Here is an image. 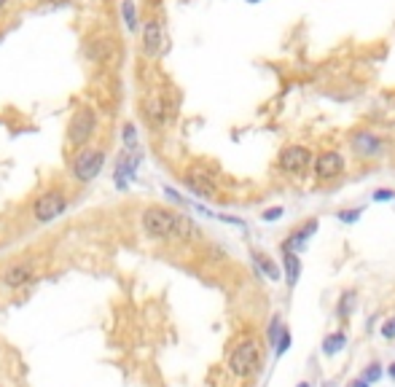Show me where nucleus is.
I'll list each match as a JSON object with an SVG mask.
<instances>
[{
    "label": "nucleus",
    "instance_id": "nucleus-32",
    "mask_svg": "<svg viewBox=\"0 0 395 387\" xmlns=\"http://www.w3.org/2000/svg\"><path fill=\"white\" fill-rule=\"evenodd\" d=\"M0 387H3V385H0Z\"/></svg>",
    "mask_w": 395,
    "mask_h": 387
},
{
    "label": "nucleus",
    "instance_id": "nucleus-23",
    "mask_svg": "<svg viewBox=\"0 0 395 387\" xmlns=\"http://www.w3.org/2000/svg\"><path fill=\"white\" fill-rule=\"evenodd\" d=\"M280 334H282V328H280V317H275V320H272V328H269V342H272V344H277Z\"/></svg>",
    "mask_w": 395,
    "mask_h": 387
},
{
    "label": "nucleus",
    "instance_id": "nucleus-26",
    "mask_svg": "<svg viewBox=\"0 0 395 387\" xmlns=\"http://www.w3.org/2000/svg\"><path fill=\"white\" fill-rule=\"evenodd\" d=\"M374 199H377V202H387V199H393V191H387V189H379V191L374 194Z\"/></svg>",
    "mask_w": 395,
    "mask_h": 387
},
{
    "label": "nucleus",
    "instance_id": "nucleus-18",
    "mask_svg": "<svg viewBox=\"0 0 395 387\" xmlns=\"http://www.w3.org/2000/svg\"><path fill=\"white\" fill-rule=\"evenodd\" d=\"M344 342H347V336H344L342 331H339V334L326 336V342H323V352H326V355H336V352L344 347Z\"/></svg>",
    "mask_w": 395,
    "mask_h": 387
},
{
    "label": "nucleus",
    "instance_id": "nucleus-13",
    "mask_svg": "<svg viewBox=\"0 0 395 387\" xmlns=\"http://www.w3.org/2000/svg\"><path fill=\"white\" fill-rule=\"evenodd\" d=\"M167 103H164V97H151L148 100V108H145V113H148V122L156 124V126H161V124L167 122Z\"/></svg>",
    "mask_w": 395,
    "mask_h": 387
},
{
    "label": "nucleus",
    "instance_id": "nucleus-30",
    "mask_svg": "<svg viewBox=\"0 0 395 387\" xmlns=\"http://www.w3.org/2000/svg\"><path fill=\"white\" fill-rule=\"evenodd\" d=\"M299 387H310V385H307V382H301V385H299Z\"/></svg>",
    "mask_w": 395,
    "mask_h": 387
},
{
    "label": "nucleus",
    "instance_id": "nucleus-24",
    "mask_svg": "<svg viewBox=\"0 0 395 387\" xmlns=\"http://www.w3.org/2000/svg\"><path fill=\"white\" fill-rule=\"evenodd\" d=\"M382 336H385V339H395V317H390V320L382 326Z\"/></svg>",
    "mask_w": 395,
    "mask_h": 387
},
{
    "label": "nucleus",
    "instance_id": "nucleus-21",
    "mask_svg": "<svg viewBox=\"0 0 395 387\" xmlns=\"http://www.w3.org/2000/svg\"><path fill=\"white\" fill-rule=\"evenodd\" d=\"M361 207H358V210H342L339 212V221H344V224H355V221H358V218H361Z\"/></svg>",
    "mask_w": 395,
    "mask_h": 387
},
{
    "label": "nucleus",
    "instance_id": "nucleus-29",
    "mask_svg": "<svg viewBox=\"0 0 395 387\" xmlns=\"http://www.w3.org/2000/svg\"><path fill=\"white\" fill-rule=\"evenodd\" d=\"M52 3H68V0H52Z\"/></svg>",
    "mask_w": 395,
    "mask_h": 387
},
{
    "label": "nucleus",
    "instance_id": "nucleus-2",
    "mask_svg": "<svg viewBox=\"0 0 395 387\" xmlns=\"http://www.w3.org/2000/svg\"><path fill=\"white\" fill-rule=\"evenodd\" d=\"M258 363H261V347H258L256 339H242L229 355V371L240 379L250 377L258 369Z\"/></svg>",
    "mask_w": 395,
    "mask_h": 387
},
{
    "label": "nucleus",
    "instance_id": "nucleus-20",
    "mask_svg": "<svg viewBox=\"0 0 395 387\" xmlns=\"http://www.w3.org/2000/svg\"><path fill=\"white\" fill-rule=\"evenodd\" d=\"M382 374H385V371H382L379 363H368L366 371H363V382H368V385H371V382H379V379H382Z\"/></svg>",
    "mask_w": 395,
    "mask_h": 387
},
{
    "label": "nucleus",
    "instance_id": "nucleus-8",
    "mask_svg": "<svg viewBox=\"0 0 395 387\" xmlns=\"http://www.w3.org/2000/svg\"><path fill=\"white\" fill-rule=\"evenodd\" d=\"M344 170V159L339 151H323L315 159V175L317 180H333Z\"/></svg>",
    "mask_w": 395,
    "mask_h": 387
},
{
    "label": "nucleus",
    "instance_id": "nucleus-17",
    "mask_svg": "<svg viewBox=\"0 0 395 387\" xmlns=\"http://www.w3.org/2000/svg\"><path fill=\"white\" fill-rule=\"evenodd\" d=\"M352 307H355V291H344L342 293V301H339V307H336V315L347 320L350 312H352Z\"/></svg>",
    "mask_w": 395,
    "mask_h": 387
},
{
    "label": "nucleus",
    "instance_id": "nucleus-22",
    "mask_svg": "<svg viewBox=\"0 0 395 387\" xmlns=\"http://www.w3.org/2000/svg\"><path fill=\"white\" fill-rule=\"evenodd\" d=\"M288 347H291V334H288V331H282L280 339H277V355H282Z\"/></svg>",
    "mask_w": 395,
    "mask_h": 387
},
{
    "label": "nucleus",
    "instance_id": "nucleus-19",
    "mask_svg": "<svg viewBox=\"0 0 395 387\" xmlns=\"http://www.w3.org/2000/svg\"><path fill=\"white\" fill-rule=\"evenodd\" d=\"M124 145H127V151H138V129L132 124L124 126Z\"/></svg>",
    "mask_w": 395,
    "mask_h": 387
},
{
    "label": "nucleus",
    "instance_id": "nucleus-14",
    "mask_svg": "<svg viewBox=\"0 0 395 387\" xmlns=\"http://www.w3.org/2000/svg\"><path fill=\"white\" fill-rule=\"evenodd\" d=\"M282 264H285V277H288V285H296L299 280V275H301V261H299V256L291 253V250H285L282 247Z\"/></svg>",
    "mask_w": 395,
    "mask_h": 387
},
{
    "label": "nucleus",
    "instance_id": "nucleus-31",
    "mask_svg": "<svg viewBox=\"0 0 395 387\" xmlns=\"http://www.w3.org/2000/svg\"><path fill=\"white\" fill-rule=\"evenodd\" d=\"M3 6H6V0H0V8H3Z\"/></svg>",
    "mask_w": 395,
    "mask_h": 387
},
{
    "label": "nucleus",
    "instance_id": "nucleus-3",
    "mask_svg": "<svg viewBox=\"0 0 395 387\" xmlns=\"http://www.w3.org/2000/svg\"><path fill=\"white\" fill-rule=\"evenodd\" d=\"M97 132V113L92 108H78L68 124V143L73 148H84Z\"/></svg>",
    "mask_w": 395,
    "mask_h": 387
},
{
    "label": "nucleus",
    "instance_id": "nucleus-16",
    "mask_svg": "<svg viewBox=\"0 0 395 387\" xmlns=\"http://www.w3.org/2000/svg\"><path fill=\"white\" fill-rule=\"evenodd\" d=\"M121 17H124V24H127L129 30H138V8H135L132 0H124V3H121Z\"/></svg>",
    "mask_w": 395,
    "mask_h": 387
},
{
    "label": "nucleus",
    "instance_id": "nucleus-12",
    "mask_svg": "<svg viewBox=\"0 0 395 387\" xmlns=\"http://www.w3.org/2000/svg\"><path fill=\"white\" fill-rule=\"evenodd\" d=\"M317 226H320V221H317V218H310L307 224H301V226H299V229L291 234V240L285 242V250H291V253H299L301 247L310 242V237H315Z\"/></svg>",
    "mask_w": 395,
    "mask_h": 387
},
{
    "label": "nucleus",
    "instance_id": "nucleus-1",
    "mask_svg": "<svg viewBox=\"0 0 395 387\" xmlns=\"http://www.w3.org/2000/svg\"><path fill=\"white\" fill-rule=\"evenodd\" d=\"M140 224H143V231H145L151 240H159V242H170V240H196V237H199V229L191 224V218L170 210V207H161V205L145 207L143 215H140Z\"/></svg>",
    "mask_w": 395,
    "mask_h": 387
},
{
    "label": "nucleus",
    "instance_id": "nucleus-4",
    "mask_svg": "<svg viewBox=\"0 0 395 387\" xmlns=\"http://www.w3.org/2000/svg\"><path fill=\"white\" fill-rule=\"evenodd\" d=\"M68 207V196L59 191V189H49L43 191L33 205V218L38 224H52L57 221L62 212Z\"/></svg>",
    "mask_w": 395,
    "mask_h": 387
},
{
    "label": "nucleus",
    "instance_id": "nucleus-15",
    "mask_svg": "<svg viewBox=\"0 0 395 387\" xmlns=\"http://www.w3.org/2000/svg\"><path fill=\"white\" fill-rule=\"evenodd\" d=\"M253 258H256V266L264 272L266 280H272V282L280 280V269H277V264H272V258H266L264 253H253Z\"/></svg>",
    "mask_w": 395,
    "mask_h": 387
},
{
    "label": "nucleus",
    "instance_id": "nucleus-5",
    "mask_svg": "<svg viewBox=\"0 0 395 387\" xmlns=\"http://www.w3.org/2000/svg\"><path fill=\"white\" fill-rule=\"evenodd\" d=\"M103 164H105V154L103 148H84L76 161H73V177L78 183H89L94 177L103 173Z\"/></svg>",
    "mask_w": 395,
    "mask_h": 387
},
{
    "label": "nucleus",
    "instance_id": "nucleus-9",
    "mask_svg": "<svg viewBox=\"0 0 395 387\" xmlns=\"http://www.w3.org/2000/svg\"><path fill=\"white\" fill-rule=\"evenodd\" d=\"M143 52L148 57H159L164 52V30L159 19H148L143 27Z\"/></svg>",
    "mask_w": 395,
    "mask_h": 387
},
{
    "label": "nucleus",
    "instance_id": "nucleus-27",
    "mask_svg": "<svg viewBox=\"0 0 395 387\" xmlns=\"http://www.w3.org/2000/svg\"><path fill=\"white\" fill-rule=\"evenodd\" d=\"M352 387H368V382H363V379H355V382H352Z\"/></svg>",
    "mask_w": 395,
    "mask_h": 387
},
{
    "label": "nucleus",
    "instance_id": "nucleus-25",
    "mask_svg": "<svg viewBox=\"0 0 395 387\" xmlns=\"http://www.w3.org/2000/svg\"><path fill=\"white\" fill-rule=\"evenodd\" d=\"M280 215H282V207H272V210L264 212V221H277Z\"/></svg>",
    "mask_w": 395,
    "mask_h": 387
},
{
    "label": "nucleus",
    "instance_id": "nucleus-6",
    "mask_svg": "<svg viewBox=\"0 0 395 387\" xmlns=\"http://www.w3.org/2000/svg\"><path fill=\"white\" fill-rule=\"evenodd\" d=\"M277 164H280V170H282V173H288V175H301V173H307V170H310L312 151L307 148V145H299V143L285 145V148L280 151Z\"/></svg>",
    "mask_w": 395,
    "mask_h": 387
},
{
    "label": "nucleus",
    "instance_id": "nucleus-11",
    "mask_svg": "<svg viewBox=\"0 0 395 387\" xmlns=\"http://www.w3.org/2000/svg\"><path fill=\"white\" fill-rule=\"evenodd\" d=\"M350 143H352L355 156L361 159H377L382 154V148H385V143L379 140L374 132H355Z\"/></svg>",
    "mask_w": 395,
    "mask_h": 387
},
{
    "label": "nucleus",
    "instance_id": "nucleus-7",
    "mask_svg": "<svg viewBox=\"0 0 395 387\" xmlns=\"http://www.w3.org/2000/svg\"><path fill=\"white\" fill-rule=\"evenodd\" d=\"M35 280V264L33 261H14V264H8L3 269V288H8V291H22L24 285H30Z\"/></svg>",
    "mask_w": 395,
    "mask_h": 387
},
{
    "label": "nucleus",
    "instance_id": "nucleus-28",
    "mask_svg": "<svg viewBox=\"0 0 395 387\" xmlns=\"http://www.w3.org/2000/svg\"><path fill=\"white\" fill-rule=\"evenodd\" d=\"M390 377H393V382H395V363L390 366Z\"/></svg>",
    "mask_w": 395,
    "mask_h": 387
},
{
    "label": "nucleus",
    "instance_id": "nucleus-10",
    "mask_svg": "<svg viewBox=\"0 0 395 387\" xmlns=\"http://www.w3.org/2000/svg\"><path fill=\"white\" fill-rule=\"evenodd\" d=\"M183 183L189 186L191 194H196V196H202V199H213V196H218V186H215V180L207 175V173L191 170V173L183 175Z\"/></svg>",
    "mask_w": 395,
    "mask_h": 387
}]
</instances>
